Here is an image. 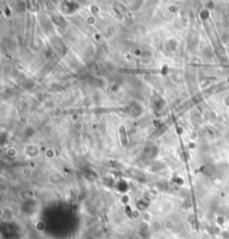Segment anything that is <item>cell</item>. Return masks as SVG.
Listing matches in <instances>:
<instances>
[{
  "instance_id": "6da1fadb",
  "label": "cell",
  "mask_w": 229,
  "mask_h": 239,
  "mask_svg": "<svg viewBox=\"0 0 229 239\" xmlns=\"http://www.w3.org/2000/svg\"><path fill=\"white\" fill-rule=\"evenodd\" d=\"M53 126L51 125V124H46V125L44 126V132H46V133H51L53 132Z\"/></svg>"
}]
</instances>
